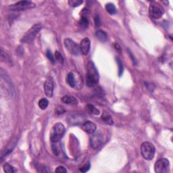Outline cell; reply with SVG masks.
<instances>
[{"label":"cell","instance_id":"1","mask_svg":"<svg viewBox=\"0 0 173 173\" xmlns=\"http://www.w3.org/2000/svg\"><path fill=\"white\" fill-rule=\"evenodd\" d=\"M99 81V74L98 70L93 62H89L87 65L86 84L89 87H95Z\"/></svg>","mask_w":173,"mask_h":173},{"label":"cell","instance_id":"2","mask_svg":"<svg viewBox=\"0 0 173 173\" xmlns=\"http://www.w3.org/2000/svg\"><path fill=\"white\" fill-rule=\"evenodd\" d=\"M66 131L64 125L61 122H58L52 127L50 132V140L52 143H57L61 139Z\"/></svg>","mask_w":173,"mask_h":173},{"label":"cell","instance_id":"3","mask_svg":"<svg viewBox=\"0 0 173 173\" xmlns=\"http://www.w3.org/2000/svg\"><path fill=\"white\" fill-rule=\"evenodd\" d=\"M140 149L141 154L143 158L147 159V160H151L154 158L156 149H155L154 144H152V143L148 142V141L143 142L141 145Z\"/></svg>","mask_w":173,"mask_h":173},{"label":"cell","instance_id":"4","mask_svg":"<svg viewBox=\"0 0 173 173\" xmlns=\"http://www.w3.org/2000/svg\"><path fill=\"white\" fill-rule=\"evenodd\" d=\"M35 8V4L30 1H21L9 6V9L14 12L23 11Z\"/></svg>","mask_w":173,"mask_h":173},{"label":"cell","instance_id":"5","mask_svg":"<svg viewBox=\"0 0 173 173\" xmlns=\"http://www.w3.org/2000/svg\"><path fill=\"white\" fill-rule=\"evenodd\" d=\"M42 28V25L41 24H36L33 25L24 35L21 41L22 43H30L35 39L36 35L39 32Z\"/></svg>","mask_w":173,"mask_h":173},{"label":"cell","instance_id":"6","mask_svg":"<svg viewBox=\"0 0 173 173\" xmlns=\"http://www.w3.org/2000/svg\"><path fill=\"white\" fill-rule=\"evenodd\" d=\"M64 46L68 51L69 53H70L72 55L75 56H78L80 52V46H78V44L69 38H66L64 41Z\"/></svg>","mask_w":173,"mask_h":173},{"label":"cell","instance_id":"7","mask_svg":"<svg viewBox=\"0 0 173 173\" xmlns=\"http://www.w3.org/2000/svg\"><path fill=\"white\" fill-rule=\"evenodd\" d=\"M169 161L166 158H160L156 161L154 165V170L157 173H166L169 169Z\"/></svg>","mask_w":173,"mask_h":173},{"label":"cell","instance_id":"8","mask_svg":"<svg viewBox=\"0 0 173 173\" xmlns=\"http://www.w3.org/2000/svg\"><path fill=\"white\" fill-rule=\"evenodd\" d=\"M104 143V137L102 133L100 132H98L93 134L90 137V144L91 147L95 150H98L102 147Z\"/></svg>","mask_w":173,"mask_h":173},{"label":"cell","instance_id":"9","mask_svg":"<svg viewBox=\"0 0 173 173\" xmlns=\"http://www.w3.org/2000/svg\"><path fill=\"white\" fill-rule=\"evenodd\" d=\"M78 80H82V78H80V76H78V78H76V75H75V73L73 72L68 73L66 78V81L72 88L76 89L82 88V86H80V83H82V81H78Z\"/></svg>","mask_w":173,"mask_h":173},{"label":"cell","instance_id":"10","mask_svg":"<svg viewBox=\"0 0 173 173\" xmlns=\"http://www.w3.org/2000/svg\"><path fill=\"white\" fill-rule=\"evenodd\" d=\"M149 14L152 19L158 20L162 17L163 10L156 5H151L149 8Z\"/></svg>","mask_w":173,"mask_h":173},{"label":"cell","instance_id":"11","mask_svg":"<svg viewBox=\"0 0 173 173\" xmlns=\"http://www.w3.org/2000/svg\"><path fill=\"white\" fill-rule=\"evenodd\" d=\"M53 80L51 77H48L44 83V91L47 97L51 98L53 94Z\"/></svg>","mask_w":173,"mask_h":173},{"label":"cell","instance_id":"12","mask_svg":"<svg viewBox=\"0 0 173 173\" xmlns=\"http://www.w3.org/2000/svg\"><path fill=\"white\" fill-rule=\"evenodd\" d=\"M91 47V41L88 38H84L80 43V50L83 55L87 56L89 52Z\"/></svg>","mask_w":173,"mask_h":173},{"label":"cell","instance_id":"13","mask_svg":"<svg viewBox=\"0 0 173 173\" xmlns=\"http://www.w3.org/2000/svg\"><path fill=\"white\" fill-rule=\"evenodd\" d=\"M96 125L91 121H87L84 122L82 125V129L85 132L89 135L93 134L96 131Z\"/></svg>","mask_w":173,"mask_h":173},{"label":"cell","instance_id":"14","mask_svg":"<svg viewBox=\"0 0 173 173\" xmlns=\"http://www.w3.org/2000/svg\"><path fill=\"white\" fill-rule=\"evenodd\" d=\"M62 102L64 104L72 105H76L78 104V100L71 95H65L62 98Z\"/></svg>","mask_w":173,"mask_h":173},{"label":"cell","instance_id":"15","mask_svg":"<svg viewBox=\"0 0 173 173\" xmlns=\"http://www.w3.org/2000/svg\"><path fill=\"white\" fill-rule=\"evenodd\" d=\"M95 37L98 40H100L102 42H105L108 39V35L107 33L104 31L98 30L95 32Z\"/></svg>","mask_w":173,"mask_h":173},{"label":"cell","instance_id":"16","mask_svg":"<svg viewBox=\"0 0 173 173\" xmlns=\"http://www.w3.org/2000/svg\"><path fill=\"white\" fill-rule=\"evenodd\" d=\"M85 108H86V110L87 111V112L90 114H93V115H99V114H100V110H99L98 108H96L93 105H91V104L87 105L86 107H85Z\"/></svg>","mask_w":173,"mask_h":173},{"label":"cell","instance_id":"17","mask_svg":"<svg viewBox=\"0 0 173 173\" xmlns=\"http://www.w3.org/2000/svg\"><path fill=\"white\" fill-rule=\"evenodd\" d=\"M101 118H102V120L104 121V122H105L108 125H112L114 124V121L112 120V116L110 115L108 113H107V112H104V113L102 114Z\"/></svg>","mask_w":173,"mask_h":173},{"label":"cell","instance_id":"18","mask_svg":"<svg viewBox=\"0 0 173 173\" xmlns=\"http://www.w3.org/2000/svg\"><path fill=\"white\" fill-rule=\"evenodd\" d=\"M78 25L82 28H87L88 27L89 20L87 17H86V16H82L79 22H78Z\"/></svg>","mask_w":173,"mask_h":173},{"label":"cell","instance_id":"19","mask_svg":"<svg viewBox=\"0 0 173 173\" xmlns=\"http://www.w3.org/2000/svg\"><path fill=\"white\" fill-rule=\"evenodd\" d=\"M105 10H106L107 12L111 15L115 14L116 13V8L115 7V6L112 3H108L105 5Z\"/></svg>","mask_w":173,"mask_h":173},{"label":"cell","instance_id":"20","mask_svg":"<svg viewBox=\"0 0 173 173\" xmlns=\"http://www.w3.org/2000/svg\"><path fill=\"white\" fill-rule=\"evenodd\" d=\"M48 104H49L48 100L46 98L41 99L39 102V106L41 110L46 109L48 106Z\"/></svg>","mask_w":173,"mask_h":173},{"label":"cell","instance_id":"21","mask_svg":"<svg viewBox=\"0 0 173 173\" xmlns=\"http://www.w3.org/2000/svg\"><path fill=\"white\" fill-rule=\"evenodd\" d=\"M83 1H79V0H69L68 4L71 7H78L83 4Z\"/></svg>","mask_w":173,"mask_h":173},{"label":"cell","instance_id":"22","mask_svg":"<svg viewBox=\"0 0 173 173\" xmlns=\"http://www.w3.org/2000/svg\"><path fill=\"white\" fill-rule=\"evenodd\" d=\"M4 170L5 172L7 173H13L15 172V170L12 166H11L9 164H6L4 166Z\"/></svg>","mask_w":173,"mask_h":173},{"label":"cell","instance_id":"23","mask_svg":"<svg viewBox=\"0 0 173 173\" xmlns=\"http://www.w3.org/2000/svg\"><path fill=\"white\" fill-rule=\"evenodd\" d=\"M116 62H117L118 65V75L120 76L122 75L123 71H124V66H123L122 62H121L120 59H118V58H116Z\"/></svg>","mask_w":173,"mask_h":173},{"label":"cell","instance_id":"24","mask_svg":"<svg viewBox=\"0 0 173 173\" xmlns=\"http://www.w3.org/2000/svg\"><path fill=\"white\" fill-rule=\"evenodd\" d=\"M55 59L57 60V61L60 63V64H63L64 62V58L62 56L61 53H60L59 51H56L55 52Z\"/></svg>","mask_w":173,"mask_h":173},{"label":"cell","instance_id":"25","mask_svg":"<svg viewBox=\"0 0 173 173\" xmlns=\"http://www.w3.org/2000/svg\"><path fill=\"white\" fill-rule=\"evenodd\" d=\"M46 56L47 58H48L49 61H50L52 64H54L55 63V58L54 56H53V55L52 54V53L51 52L50 50H49V49H48L46 51Z\"/></svg>","mask_w":173,"mask_h":173},{"label":"cell","instance_id":"26","mask_svg":"<svg viewBox=\"0 0 173 173\" xmlns=\"http://www.w3.org/2000/svg\"><path fill=\"white\" fill-rule=\"evenodd\" d=\"M1 59L3 61H4L6 63H8L10 62V58H9L8 56L6 54V52H4L3 51V49H1Z\"/></svg>","mask_w":173,"mask_h":173},{"label":"cell","instance_id":"27","mask_svg":"<svg viewBox=\"0 0 173 173\" xmlns=\"http://www.w3.org/2000/svg\"><path fill=\"white\" fill-rule=\"evenodd\" d=\"M55 172L56 173H66L67 170L66 169V168L64 167V166H58V167L56 168Z\"/></svg>","mask_w":173,"mask_h":173},{"label":"cell","instance_id":"28","mask_svg":"<svg viewBox=\"0 0 173 173\" xmlns=\"http://www.w3.org/2000/svg\"><path fill=\"white\" fill-rule=\"evenodd\" d=\"M89 168H90V164H87L83 166V167L80 169V170L83 172H86L89 170Z\"/></svg>","mask_w":173,"mask_h":173},{"label":"cell","instance_id":"29","mask_svg":"<svg viewBox=\"0 0 173 173\" xmlns=\"http://www.w3.org/2000/svg\"><path fill=\"white\" fill-rule=\"evenodd\" d=\"M56 114H62L63 113H64L65 112V110L64 109V108L63 107L59 106L56 108Z\"/></svg>","mask_w":173,"mask_h":173},{"label":"cell","instance_id":"30","mask_svg":"<svg viewBox=\"0 0 173 173\" xmlns=\"http://www.w3.org/2000/svg\"><path fill=\"white\" fill-rule=\"evenodd\" d=\"M100 24H101V22H100V17H99L98 16H95V26H97V27H99V26H100Z\"/></svg>","mask_w":173,"mask_h":173},{"label":"cell","instance_id":"31","mask_svg":"<svg viewBox=\"0 0 173 173\" xmlns=\"http://www.w3.org/2000/svg\"><path fill=\"white\" fill-rule=\"evenodd\" d=\"M52 150L53 154H54L56 156H58V154H59V151H58V150L57 149V147H56V146L55 145H52Z\"/></svg>","mask_w":173,"mask_h":173},{"label":"cell","instance_id":"32","mask_svg":"<svg viewBox=\"0 0 173 173\" xmlns=\"http://www.w3.org/2000/svg\"><path fill=\"white\" fill-rule=\"evenodd\" d=\"M114 48H115L116 50L118 51V52L121 53V51H122V49H121V48L120 47V46H119L118 44L116 43H114Z\"/></svg>","mask_w":173,"mask_h":173},{"label":"cell","instance_id":"33","mask_svg":"<svg viewBox=\"0 0 173 173\" xmlns=\"http://www.w3.org/2000/svg\"><path fill=\"white\" fill-rule=\"evenodd\" d=\"M128 51H129V56H131V58H132V62H133V64H134L135 65V64H136V59H135V58H134V56H132V53L131 52V51H129V50H128Z\"/></svg>","mask_w":173,"mask_h":173}]
</instances>
